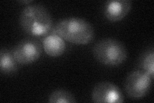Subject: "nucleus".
Instances as JSON below:
<instances>
[{"mask_svg":"<svg viewBox=\"0 0 154 103\" xmlns=\"http://www.w3.org/2000/svg\"><path fill=\"white\" fill-rule=\"evenodd\" d=\"M23 30L32 36H44L50 32L53 25L52 18L48 9L41 4L28 5L19 16Z\"/></svg>","mask_w":154,"mask_h":103,"instance_id":"1","label":"nucleus"},{"mask_svg":"<svg viewBox=\"0 0 154 103\" xmlns=\"http://www.w3.org/2000/svg\"><path fill=\"white\" fill-rule=\"evenodd\" d=\"M53 33L76 45L90 43L94 37V30L92 24L86 19L76 17L60 19L55 24Z\"/></svg>","mask_w":154,"mask_h":103,"instance_id":"2","label":"nucleus"},{"mask_svg":"<svg viewBox=\"0 0 154 103\" xmlns=\"http://www.w3.org/2000/svg\"><path fill=\"white\" fill-rule=\"evenodd\" d=\"M93 55L102 65L118 66L127 60V50L121 41L113 38H105L95 44Z\"/></svg>","mask_w":154,"mask_h":103,"instance_id":"3","label":"nucleus"},{"mask_svg":"<svg viewBox=\"0 0 154 103\" xmlns=\"http://www.w3.org/2000/svg\"><path fill=\"white\" fill-rule=\"evenodd\" d=\"M152 80V78L142 70L132 71L125 79V92L132 99H142L150 90Z\"/></svg>","mask_w":154,"mask_h":103,"instance_id":"4","label":"nucleus"},{"mask_svg":"<svg viewBox=\"0 0 154 103\" xmlns=\"http://www.w3.org/2000/svg\"><path fill=\"white\" fill-rule=\"evenodd\" d=\"M12 53L18 63L29 65L39 59L42 53V47L37 41L26 39L19 42L14 47Z\"/></svg>","mask_w":154,"mask_h":103,"instance_id":"5","label":"nucleus"},{"mask_svg":"<svg viewBox=\"0 0 154 103\" xmlns=\"http://www.w3.org/2000/svg\"><path fill=\"white\" fill-rule=\"evenodd\" d=\"M91 98L96 103H119L124 101V95L119 88L107 81L101 82L95 85L91 93Z\"/></svg>","mask_w":154,"mask_h":103,"instance_id":"6","label":"nucleus"},{"mask_svg":"<svg viewBox=\"0 0 154 103\" xmlns=\"http://www.w3.org/2000/svg\"><path fill=\"white\" fill-rule=\"evenodd\" d=\"M131 7L130 0H110L104 5L103 14L109 21L117 22L127 16Z\"/></svg>","mask_w":154,"mask_h":103,"instance_id":"7","label":"nucleus"},{"mask_svg":"<svg viewBox=\"0 0 154 103\" xmlns=\"http://www.w3.org/2000/svg\"><path fill=\"white\" fill-rule=\"evenodd\" d=\"M42 47L47 55L53 57L62 56L65 52V40L56 34L47 35L42 40Z\"/></svg>","mask_w":154,"mask_h":103,"instance_id":"8","label":"nucleus"},{"mask_svg":"<svg viewBox=\"0 0 154 103\" xmlns=\"http://www.w3.org/2000/svg\"><path fill=\"white\" fill-rule=\"evenodd\" d=\"M17 62L14 57L12 52L5 48H2L0 52V70L3 74L12 75L18 69Z\"/></svg>","mask_w":154,"mask_h":103,"instance_id":"9","label":"nucleus"},{"mask_svg":"<svg viewBox=\"0 0 154 103\" xmlns=\"http://www.w3.org/2000/svg\"><path fill=\"white\" fill-rule=\"evenodd\" d=\"M141 70L147 73L152 79L154 75V52L153 48H149L144 52L139 60Z\"/></svg>","mask_w":154,"mask_h":103,"instance_id":"10","label":"nucleus"},{"mask_svg":"<svg viewBox=\"0 0 154 103\" xmlns=\"http://www.w3.org/2000/svg\"><path fill=\"white\" fill-rule=\"evenodd\" d=\"M48 102L50 103H75L76 100L71 92L59 89L51 93L48 97Z\"/></svg>","mask_w":154,"mask_h":103,"instance_id":"11","label":"nucleus"},{"mask_svg":"<svg viewBox=\"0 0 154 103\" xmlns=\"http://www.w3.org/2000/svg\"><path fill=\"white\" fill-rule=\"evenodd\" d=\"M19 3H25V4H28V3H32V1H31V0H29V1H26H26H25H25H20V2H19Z\"/></svg>","mask_w":154,"mask_h":103,"instance_id":"12","label":"nucleus"}]
</instances>
